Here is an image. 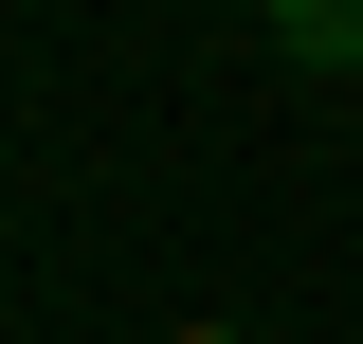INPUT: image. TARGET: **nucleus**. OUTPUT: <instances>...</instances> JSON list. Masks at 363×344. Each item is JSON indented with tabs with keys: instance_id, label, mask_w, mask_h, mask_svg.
<instances>
[{
	"instance_id": "nucleus-1",
	"label": "nucleus",
	"mask_w": 363,
	"mask_h": 344,
	"mask_svg": "<svg viewBox=\"0 0 363 344\" xmlns=\"http://www.w3.org/2000/svg\"><path fill=\"white\" fill-rule=\"evenodd\" d=\"M291 73H363V0H255Z\"/></svg>"
},
{
	"instance_id": "nucleus-2",
	"label": "nucleus",
	"mask_w": 363,
	"mask_h": 344,
	"mask_svg": "<svg viewBox=\"0 0 363 344\" xmlns=\"http://www.w3.org/2000/svg\"><path fill=\"white\" fill-rule=\"evenodd\" d=\"M164 344H255V326H164Z\"/></svg>"
}]
</instances>
